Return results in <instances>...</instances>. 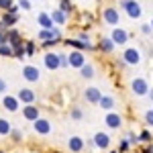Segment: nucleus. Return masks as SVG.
Segmentation results:
<instances>
[{"instance_id":"nucleus-42","label":"nucleus","mask_w":153,"mask_h":153,"mask_svg":"<svg viewBox=\"0 0 153 153\" xmlns=\"http://www.w3.org/2000/svg\"><path fill=\"white\" fill-rule=\"evenodd\" d=\"M127 139H129L131 145H135V143H139V135H135V133H129V135H127Z\"/></svg>"},{"instance_id":"nucleus-19","label":"nucleus","mask_w":153,"mask_h":153,"mask_svg":"<svg viewBox=\"0 0 153 153\" xmlns=\"http://www.w3.org/2000/svg\"><path fill=\"white\" fill-rule=\"evenodd\" d=\"M114 47H117V45L112 43L110 37H100V41H98V49H100L102 53H112Z\"/></svg>"},{"instance_id":"nucleus-14","label":"nucleus","mask_w":153,"mask_h":153,"mask_svg":"<svg viewBox=\"0 0 153 153\" xmlns=\"http://www.w3.org/2000/svg\"><path fill=\"white\" fill-rule=\"evenodd\" d=\"M2 106H4V110H8V112H16V110H19V106H21V102H19V98H16V96L4 94V98H2Z\"/></svg>"},{"instance_id":"nucleus-20","label":"nucleus","mask_w":153,"mask_h":153,"mask_svg":"<svg viewBox=\"0 0 153 153\" xmlns=\"http://www.w3.org/2000/svg\"><path fill=\"white\" fill-rule=\"evenodd\" d=\"M0 23L4 25V29L8 31V29H12V25L19 23V14H10V12H4V14L0 16Z\"/></svg>"},{"instance_id":"nucleus-37","label":"nucleus","mask_w":153,"mask_h":153,"mask_svg":"<svg viewBox=\"0 0 153 153\" xmlns=\"http://www.w3.org/2000/svg\"><path fill=\"white\" fill-rule=\"evenodd\" d=\"M12 6V0H0V10L8 12V8Z\"/></svg>"},{"instance_id":"nucleus-32","label":"nucleus","mask_w":153,"mask_h":153,"mask_svg":"<svg viewBox=\"0 0 153 153\" xmlns=\"http://www.w3.org/2000/svg\"><path fill=\"white\" fill-rule=\"evenodd\" d=\"M129 147H131V143H129L127 137L120 139V143H118V153H127V151H129Z\"/></svg>"},{"instance_id":"nucleus-13","label":"nucleus","mask_w":153,"mask_h":153,"mask_svg":"<svg viewBox=\"0 0 153 153\" xmlns=\"http://www.w3.org/2000/svg\"><path fill=\"white\" fill-rule=\"evenodd\" d=\"M84 98H86L90 104H98V102H100V98H102V92H100L96 86H90V88H86V90H84Z\"/></svg>"},{"instance_id":"nucleus-15","label":"nucleus","mask_w":153,"mask_h":153,"mask_svg":"<svg viewBox=\"0 0 153 153\" xmlns=\"http://www.w3.org/2000/svg\"><path fill=\"white\" fill-rule=\"evenodd\" d=\"M23 117L29 120V123H35V120H39V106H35V104H27V106H23Z\"/></svg>"},{"instance_id":"nucleus-46","label":"nucleus","mask_w":153,"mask_h":153,"mask_svg":"<svg viewBox=\"0 0 153 153\" xmlns=\"http://www.w3.org/2000/svg\"><path fill=\"white\" fill-rule=\"evenodd\" d=\"M19 10H21V8H19V4H12L10 8H8V12H10V14H19Z\"/></svg>"},{"instance_id":"nucleus-25","label":"nucleus","mask_w":153,"mask_h":153,"mask_svg":"<svg viewBox=\"0 0 153 153\" xmlns=\"http://www.w3.org/2000/svg\"><path fill=\"white\" fill-rule=\"evenodd\" d=\"M10 131H12L10 120H6V118H0V135H2V137H8V135H10Z\"/></svg>"},{"instance_id":"nucleus-6","label":"nucleus","mask_w":153,"mask_h":153,"mask_svg":"<svg viewBox=\"0 0 153 153\" xmlns=\"http://www.w3.org/2000/svg\"><path fill=\"white\" fill-rule=\"evenodd\" d=\"M110 39H112V43H114V45H127V41H129V33H127V31H125V29H120V27H114V29H112V33H110Z\"/></svg>"},{"instance_id":"nucleus-48","label":"nucleus","mask_w":153,"mask_h":153,"mask_svg":"<svg viewBox=\"0 0 153 153\" xmlns=\"http://www.w3.org/2000/svg\"><path fill=\"white\" fill-rule=\"evenodd\" d=\"M141 153H153V145H151V143H149V145H147L145 149H141Z\"/></svg>"},{"instance_id":"nucleus-30","label":"nucleus","mask_w":153,"mask_h":153,"mask_svg":"<svg viewBox=\"0 0 153 153\" xmlns=\"http://www.w3.org/2000/svg\"><path fill=\"white\" fill-rule=\"evenodd\" d=\"M70 117L74 118V120H82V118H84V110L80 108V106H74L71 112H70Z\"/></svg>"},{"instance_id":"nucleus-33","label":"nucleus","mask_w":153,"mask_h":153,"mask_svg":"<svg viewBox=\"0 0 153 153\" xmlns=\"http://www.w3.org/2000/svg\"><path fill=\"white\" fill-rule=\"evenodd\" d=\"M0 55L2 57H12V47L6 43V45H0Z\"/></svg>"},{"instance_id":"nucleus-44","label":"nucleus","mask_w":153,"mask_h":153,"mask_svg":"<svg viewBox=\"0 0 153 153\" xmlns=\"http://www.w3.org/2000/svg\"><path fill=\"white\" fill-rule=\"evenodd\" d=\"M51 31H53V37H55V39H59V41H61V31H59V27H53V29H51Z\"/></svg>"},{"instance_id":"nucleus-52","label":"nucleus","mask_w":153,"mask_h":153,"mask_svg":"<svg viewBox=\"0 0 153 153\" xmlns=\"http://www.w3.org/2000/svg\"><path fill=\"white\" fill-rule=\"evenodd\" d=\"M110 153H118V151H110Z\"/></svg>"},{"instance_id":"nucleus-34","label":"nucleus","mask_w":153,"mask_h":153,"mask_svg":"<svg viewBox=\"0 0 153 153\" xmlns=\"http://www.w3.org/2000/svg\"><path fill=\"white\" fill-rule=\"evenodd\" d=\"M12 57H16V59H23V57H27V51H25V45H23V47H16V49H12Z\"/></svg>"},{"instance_id":"nucleus-12","label":"nucleus","mask_w":153,"mask_h":153,"mask_svg":"<svg viewBox=\"0 0 153 153\" xmlns=\"http://www.w3.org/2000/svg\"><path fill=\"white\" fill-rule=\"evenodd\" d=\"M43 65L47 68V70H59L61 65H59V53H45L43 55Z\"/></svg>"},{"instance_id":"nucleus-17","label":"nucleus","mask_w":153,"mask_h":153,"mask_svg":"<svg viewBox=\"0 0 153 153\" xmlns=\"http://www.w3.org/2000/svg\"><path fill=\"white\" fill-rule=\"evenodd\" d=\"M68 147H70L71 153H82L84 147H86V141H84L82 137L74 135V137H70V141H68Z\"/></svg>"},{"instance_id":"nucleus-26","label":"nucleus","mask_w":153,"mask_h":153,"mask_svg":"<svg viewBox=\"0 0 153 153\" xmlns=\"http://www.w3.org/2000/svg\"><path fill=\"white\" fill-rule=\"evenodd\" d=\"M59 10L65 12V14L70 16L71 12H74V4H71V0H59Z\"/></svg>"},{"instance_id":"nucleus-23","label":"nucleus","mask_w":153,"mask_h":153,"mask_svg":"<svg viewBox=\"0 0 153 153\" xmlns=\"http://www.w3.org/2000/svg\"><path fill=\"white\" fill-rule=\"evenodd\" d=\"M98 106H100L102 110H108V112H110V110L114 108V98H112V96H102L100 102H98Z\"/></svg>"},{"instance_id":"nucleus-49","label":"nucleus","mask_w":153,"mask_h":153,"mask_svg":"<svg viewBox=\"0 0 153 153\" xmlns=\"http://www.w3.org/2000/svg\"><path fill=\"white\" fill-rule=\"evenodd\" d=\"M147 96L151 98V102H153V88H149V94H147Z\"/></svg>"},{"instance_id":"nucleus-47","label":"nucleus","mask_w":153,"mask_h":153,"mask_svg":"<svg viewBox=\"0 0 153 153\" xmlns=\"http://www.w3.org/2000/svg\"><path fill=\"white\" fill-rule=\"evenodd\" d=\"M117 65L120 68V70H125V68H127V63H125V59H123V57H120V59H117Z\"/></svg>"},{"instance_id":"nucleus-45","label":"nucleus","mask_w":153,"mask_h":153,"mask_svg":"<svg viewBox=\"0 0 153 153\" xmlns=\"http://www.w3.org/2000/svg\"><path fill=\"white\" fill-rule=\"evenodd\" d=\"M6 88H8V86H6V82L0 78V94H6Z\"/></svg>"},{"instance_id":"nucleus-16","label":"nucleus","mask_w":153,"mask_h":153,"mask_svg":"<svg viewBox=\"0 0 153 153\" xmlns=\"http://www.w3.org/2000/svg\"><path fill=\"white\" fill-rule=\"evenodd\" d=\"M6 33H8V45H10L12 49H16V47H23V45H25L23 37H21V33H19L16 29H8Z\"/></svg>"},{"instance_id":"nucleus-10","label":"nucleus","mask_w":153,"mask_h":153,"mask_svg":"<svg viewBox=\"0 0 153 153\" xmlns=\"http://www.w3.org/2000/svg\"><path fill=\"white\" fill-rule=\"evenodd\" d=\"M104 123H106V127L112 129V131L120 129V127H123V117H120L118 112H112V110H110V112L104 117Z\"/></svg>"},{"instance_id":"nucleus-21","label":"nucleus","mask_w":153,"mask_h":153,"mask_svg":"<svg viewBox=\"0 0 153 153\" xmlns=\"http://www.w3.org/2000/svg\"><path fill=\"white\" fill-rule=\"evenodd\" d=\"M37 23H39V27H41V29H53V27H55V25H53V21H51V14H47V12H39Z\"/></svg>"},{"instance_id":"nucleus-39","label":"nucleus","mask_w":153,"mask_h":153,"mask_svg":"<svg viewBox=\"0 0 153 153\" xmlns=\"http://www.w3.org/2000/svg\"><path fill=\"white\" fill-rule=\"evenodd\" d=\"M19 8H23V10H31V0H19Z\"/></svg>"},{"instance_id":"nucleus-8","label":"nucleus","mask_w":153,"mask_h":153,"mask_svg":"<svg viewBox=\"0 0 153 153\" xmlns=\"http://www.w3.org/2000/svg\"><path fill=\"white\" fill-rule=\"evenodd\" d=\"M92 141H94V147H96V149H102V151H104V149H108V147H110V135L100 131V133H96L94 137H92Z\"/></svg>"},{"instance_id":"nucleus-22","label":"nucleus","mask_w":153,"mask_h":153,"mask_svg":"<svg viewBox=\"0 0 153 153\" xmlns=\"http://www.w3.org/2000/svg\"><path fill=\"white\" fill-rule=\"evenodd\" d=\"M51 21H53L55 27H61V25L68 23V14H65V12H61L59 8H55V10L51 12Z\"/></svg>"},{"instance_id":"nucleus-51","label":"nucleus","mask_w":153,"mask_h":153,"mask_svg":"<svg viewBox=\"0 0 153 153\" xmlns=\"http://www.w3.org/2000/svg\"><path fill=\"white\" fill-rule=\"evenodd\" d=\"M0 153H6V151H2V149H0Z\"/></svg>"},{"instance_id":"nucleus-41","label":"nucleus","mask_w":153,"mask_h":153,"mask_svg":"<svg viewBox=\"0 0 153 153\" xmlns=\"http://www.w3.org/2000/svg\"><path fill=\"white\" fill-rule=\"evenodd\" d=\"M141 33H143V35H151V33H153V31H151V25H149V23L141 25Z\"/></svg>"},{"instance_id":"nucleus-4","label":"nucleus","mask_w":153,"mask_h":153,"mask_svg":"<svg viewBox=\"0 0 153 153\" xmlns=\"http://www.w3.org/2000/svg\"><path fill=\"white\" fill-rule=\"evenodd\" d=\"M131 92L135 96H147L149 94V84L145 78H133L131 82Z\"/></svg>"},{"instance_id":"nucleus-11","label":"nucleus","mask_w":153,"mask_h":153,"mask_svg":"<svg viewBox=\"0 0 153 153\" xmlns=\"http://www.w3.org/2000/svg\"><path fill=\"white\" fill-rule=\"evenodd\" d=\"M63 43L68 45V47H71V49H76V51H94V49H98V47H94L92 43L88 45V43H82L80 39H63Z\"/></svg>"},{"instance_id":"nucleus-7","label":"nucleus","mask_w":153,"mask_h":153,"mask_svg":"<svg viewBox=\"0 0 153 153\" xmlns=\"http://www.w3.org/2000/svg\"><path fill=\"white\" fill-rule=\"evenodd\" d=\"M16 98H19V102H23V104L27 106V104H35L37 94H35V90H31V88H21L19 94H16Z\"/></svg>"},{"instance_id":"nucleus-1","label":"nucleus","mask_w":153,"mask_h":153,"mask_svg":"<svg viewBox=\"0 0 153 153\" xmlns=\"http://www.w3.org/2000/svg\"><path fill=\"white\" fill-rule=\"evenodd\" d=\"M118 6L127 12V16H129V19H133V21L141 19L143 8H141V4H139L137 0H118Z\"/></svg>"},{"instance_id":"nucleus-27","label":"nucleus","mask_w":153,"mask_h":153,"mask_svg":"<svg viewBox=\"0 0 153 153\" xmlns=\"http://www.w3.org/2000/svg\"><path fill=\"white\" fill-rule=\"evenodd\" d=\"M51 39H55L51 29H41L39 31V41H51Z\"/></svg>"},{"instance_id":"nucleus-36","label":"nucleus","mask_w":153,"mask_h":153,"mask_svg":"<svg viewBox=\"0 0 153 153\" xmlns=\"http://www.w3.org/2000/svg\"><path fill=\"white\" fill-rule=\"evenodd\" d=\"M59 65L61 68H70V61H68V55L65 53H59Z\"/></svg>"},{"instance_id":"nucleus-50","label":"nucleus","mask_w":153,"mask_h":153,"mask_svg":"<svg viewBox=\"0 0 153 153\" xmlns=\"http://www.w3.org/2000/svg\"><path fill=\"white\" fill-rule=\"evenodd\" d=\"M149 25H151V31H153V19H151V23H149Z\"/></svg>"},{"instance_id":"nucleus-9","label":"nucleus","mask_w":153,"mask_h":153,"mask_svg":"<svg viewBox=\"0 0 153 153\" xmlns=\"http://www.w3.org/2000/svg\"><path fill=\"white\" fill-rule=\"evenodd\" d=\"M23 78L27 80L29 84H35L41 80V74H39V68L35 65H25L23 68Z\"/></svg>"},{"instance_id":"nucleus-38","label":"nucleus","mask_w":153,"mask_h":153,"mask_svg":"<svg viewBox=\"0 0 153 153\" xmlns=\"http://www.w3.org/2000/svg\"><path fill=\"white\" fill-rule=\"evenodd\" d=\"M76 39H80V41H82V43H88V45H90V35H88V33H78V37H76Z\"/></svg>"},{"instance_id":"nucleus-53","label":"nucleus","mask_w":153,"mask_h":153,"mask_svg":"<svg viewBox=\"0 0 153 153\" xmlns=\"http://www.w3.org/2000/svg\"><path fill=\"white\" fill-rule=\"evenodd\" d=\"M139 153H141V151H139Z\"/></svg>"},{"instance_id":"nucleus-40","label":"nucleus","mask_w":153,"mask_h":153,"mask_svg":"<svg viewBox=\"0 0 153 153\" xmlns=\"http://www.w3.org/2000/svg\"><path fill=\"white\" fill-rule=\"evenodd\" d=\"M57 43H59V39H51V41H43L41 45H43V47H45V49H49V47H55Z\"/></svg>"},{"instance_id":"nucleus-18","label":"nucleus","mask_w":153,"mask_h":153,"mask_svg":"<svg viewBox=\"0 0 153 153\" xmlns=\"http://www.w3.org/2000/svg\"><path fill=\"white\" fill-rule=\"evenodd\" d=\"M33 129H35V133H39V135H49L51 133V123H49L47 118H39V120H35L33 123Z\"/></svg>"},{"instance_id":"nucleus-5","label":"nucleus","mask_w":153,"mask_h":153,"mask_svg":"<svg viewBox=\"0 0 153 153\" xmlns=\"http://www.w3.org/2000/svg\"><path fill=\"white\" fill-rule=\"evenodd\" d=\"M68 61H70V68H74V70H82L84 65L88 63L84 51H71L70 55H68Z\"/></svg>"},{"instance_id":"nucleus-35","label":"nucleus","mask_w":153,"mask_h":153,"mask_svg":"<svg viewBox=\"0 0 153 153\" xmlns=\"http://www.w3.org/2000/svg\"><path fill=\"white\" fill-rule=\"evenodd\" d=\"M145 125H147V127H153V108L145 112Z\"/></svg>"},{"instance_id":"nucleus-43","label":"nucleus","mask_w":153,"mask_h":153,"mask_svg":"<svg viewBox=\"0 0 153 153\" xmlns=\"http://www.w3.org/2000/svg\"><path fill=\"white\" fill-rule=\"evenodd\" d=\"M6 43H8V33L0 31V45H6Z\"/></svg>"},{"instance_id":"nucleus-2","label":"nucleus","mask_w":153,"mask_h":153,"mask_svg":"<svg viewBox=\"0 0 153 153\" xmlns=\"http://www.w3.org/2000/svg\"><path fill=\"white\" fill-rule=\"evenodd\" d=\"M102 21L106 25H110V27H117L120 23V12H118L117 6H106V8H102Z\"/></svg>"},{"instance_id":"nucleus-28","label":"nucleus","mask_w":153,"mask_h":153,"mask_svg":"<svg viewBox=\"0 0 153 153\" xmlns=\"http://www.w3.org/2000/svg\"><path fill=\"white\" fill-rule=\"evenodd\" d=\"M151 141H153V135L147 129H143L141 133H139V143H147V145H149Z\"/></svg>"},{"instance_id":"nucleus-3","label":"nucleus","mask_w":153,"mask_h":153,"mask_svg":"<svg viewBox=\"0 0 153 153\" xmlns=\"http://www.w3.org/2000/svg\"><path fill=\"white\" fill-rule=\"evenodd\" d=\"M120 57L125 59L127 65H139V63H141V51H139L137 47H127L125 51H123Z\"/></svg>"},{"instance_id":"nucleus-29","label":"nucleus","mask_w":153,"mask_h":153,"mask_svg":"<svg viewBox=\"0 0 153 153\" xmlns=\"http://www.w3.org/2000/svg\"><path fill=\"white\" fill-rule=\"evenodd\" d=\"M25 51H27V57H31V55H35V51H37V45H35V41H25Z\"/></svg>"},{"instance_id":"nucleus-24","label":"nucleus","mask_w":153,"mask_h":153,"mask_svg":"<svg viewBox=\"0 0 153 153\" xmlns=\"http://www.w3.org/2000/svg\"><path fill=\"white\" fill-rule=\"evenodd\" d=\"M80 76H82L84 80H92V78L96 76V71H94V65H92V63H86V65H84L82 70H80Z\"/></svg>"},{"instance_id":"nucleus-31","label":"nucleus","mask_w":153,"mask_h":153,"mask_svg":"<svg viewBox=\"0 0 153 153\" xmlns=\"http://www.w3.org/2000/svg\"><path fill=\"white\" fill-rule=\"evenodd\" d=\"M8 137H10V139H12L14 143H21V141H23V131H19V129H12Z\"/></svg>"}]
</instances>
